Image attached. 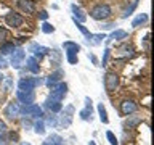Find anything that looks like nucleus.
Segmentation results:
<instances>
[{"mask_svg":"<svg viewBox=\"0 0 154 145\" xmlns=\"http://www.w3.org/2000/svg\"><path fill=\"white\" fill-rule=\"evenodd\" d=\"M90 16L96 19V21H104V19H108L111 16V7L109 5H103V3L96 5V7L91 8Z\"/></svg>","mask_w":154,"mask_h":145,"instance_id":"1","label":"nucleus"},{"mask_svg":"<svg viewBox=\"0 0 154 145\" xmlns=\"http://www.w3.org/2000/svg\"><path fill=\"white\" fill-rule=\"evenodd\" d=\"M63 48L66 50L67 61H69L71 65H75V63L79 61L77 53L80 52V45H79V44H75V42H64V44H63Z\"/></svg>","mask_w":154,"mask_h":145,"instance_id":"2","label":"nucleus"},{"mask_svg":"<svg viewBox=\"0 0 154 145\" xmlns=\"http://www.w3.org/2000/svg\"><path fill=\"white\" fill-rule=\"evenodd\" d=\"M19 113L24 114V116H32V118L38 119L43 116V110L35 103H29V105H24L23 108H19Z\"/></svg>","mask_w":154,"mask_h":145,"instance_id":"3","label":"nucleus"},{"mask_svg":"<svg viewBox=\"0 0 154 145\" xmlns=\"http://www.w3.org/2000/svg\"><path fill=\"white\" fill-rule=\"evenodd\" d=\"M51 92H50V97H53V98L56 100H63L67 94V84H64V82H58V84H55L53 87H50Z\"/></svg>","mask_w":154,"mask_h":145,"instance_id":"4","label":"nucleus"},{"mask_svg":"<svg viewBox=\"0 0 154 145\" xmlns=\"http://www.w3.org/2000/svg\"><path fill=\"white\" fill-rule=\"evenodd\" d=\"M40 84H42V81L37 79V77H26V79H21L18 82V87H19V90H34Z\"/></svg>","mask_w":154,"mask_h":145,"instance_id":"5","label":"nucleus"},{"mask_svg":"<svg viewBox=\"0 0 154 145\" xmlns=\"http://www.w3.org/2000/svg\"><path fill=\"white\" fill-rule=\"evenodd\" d=\"M119 85V76L116 72H106L104 76V87L108 92H114Z\"/></svg>","mask_w":154,"mask_h":145,"instance_id":"6","label":"nucleus"},{"mask_svg":"<svg viewBox=\"0 0 154 145\" xmlns=\"http://www.w3.org/2000/svg\"><path fill=\"white\" fill-rule=\"evenodd\" d=\"M72 114H74V106L72 105H67L64 111H61V116L60 119H58V123H60L61 126H64V127H67V126H71L72 123Z\"/></svg>","mask_w":154,"mask_h":145,"instance_id":"7","label":"nucleus"},{"mask_svg":"<svg viewBox=\"0 0 154 145\" xmlns=\"http://www.w3.org/2000/svg\"><path fill=\"white\" fill-rule=\"evenodd\" d=\"M5 23L11 27H19L21 24L24 23V18L21 16L19 13H14V11H10L5 14Z\"/></svg>","mask_w":154,"mask_h":145,"instance_id":"8","label":"nucleus"},{"mask_svg":"<svg viewBox=\"0 0 154 145\" xmlns=\"http://www.w3.org/2000/svg\"><path fill=\"white\" fill-rule=\"evenodd\" d=\"M16 97L18 100L24 105H29V103H34V98H35V94L34 90H18L16 92Z\"/></svg>","mask_w":154,"mask_h":145,"instance_id":"9","label":"nucleus"},{"mask_svg":"<svg viewBox=\"0 0 154 145\" xmlns=\"http://www.w3.org/2000/svg\"><path fill=\"white\" fill-rule=\"evenodd\" d=\"M24 58H26V53H24V50H14L11 53V61H10V65H13V68H21Z\"/></svg>","mask_w":154,"mask_h":145,"instance_id":"10","label":"nucleus"},{"mask_svg":"<svg viewBox=\"0 0 154 145\" xmlns=\"http://www.w3.org/2000/svg\"><path fill=\"white\" fill-rule=\"evenodd\" d=\"M137 110H138V105L135 103L133 100H124L122 103H120V111H122L125 116H128V114L135 113Z\"/></svg>","mask_w":154,"mask_h":145,"instance_id":"11","label":"nucleus"},{"mask_svg":"<svg viewBox=\"0 0 154 145\" xmlns=\"http://www.w3.org/2000/svg\"><path fill=\"white\" fill-rule=\"evenodd\" d=\"M45 108H48L51 113H60V111L63 110V105H61L60 100L53 98V97H48V98L45 100Z\"/></svg>","mask_w":154,"mask_h":145,"instance_id":"12","label":"nucleus"},{"mask_svg":"<svg viewBox=\"0 0 154 145\" xmlns=\"http://www.w3.org/2000/svg\"><path fill=\"white\" fill-rule=\"evenodd\" d=\"M91 114H93V108H91V100L87 97L85 98V108L79 113V116L84 121H91Z\"/></svg>","mask_w":154,"mask_h":145,"instance_id":"13","label":"nucleus"},{"mask_svg":"<svg viewBox=\"0 0 154 145\" xmlns=\"http://www.w3.org/2000/svg\"><path fill=\"white\" fill-rule=\"evenodd\" d=\"M5 116L10 119L16 118V116H19V103H16V102H11V103L7 105V108H5Z\"/></svg>","mask_w":154,"mask_h":145,"instance_id":"14","label":"nucleus"},{"mask_svg":"<svg viewBox=\"0 0 154 145\" xmlns=\"http://www.w3.org/2000/svg\"><path fill=\"white\" fill-rule=\"evenodd\" d=\"M18 7L24 13H35V3H34V0H18Z\"/></svg>","mask_w":154,"mask_h":145,"instance_id":"15","label":"nucleus"},{"mask_svg":"<svg viewBox=\"0 0 154 145\" xmlns=\"http://www.w3.org/2000/svg\"><path fill=\"white\" fill-rule=\"evenodd\" d=\"M27 50L29 52H32V53H35V55L38 56V58H42L45 53H48L50 50H48L47 47H43V45H38V44H35V42H32L31 45L27 47Z\"/></svg>","mask_w":154,"mask_h":145,"instance_id":"16","label":"nucleus"},{"mask_svg":"<svg viewBox=\"0 0 154 145\" xmlns=\"http://www.w3.org/2000/svg\"><path fill=\"white\" fill-rule=\"evenodd\" d=\"M61 77H63V71L61 69H58L56 72H53V74H50L47 77V81H45V84L48 85V87H53L56 84V82H60L61 81Z\"/></svg>","mask_w":154,"mask_h":145,"instance_id":"17","label":"nucleus"},{"mask_svg":"<svg viewBox=\"0 0 154 145\" xmlns=\"http://www.w3.org/2000/svg\"><path fill=\"white\" fill-rule=\"evenodd\" d=\"M64 143V140H63L61 135H58V134H51L50 137H47V140L43 142L42 145H63Z\"/></svg>","mask_w":154,"mask_h":145,"instance_id":"18","label":"nucleus"},{"mask_svg":"<svg viewBox=\"0 0 154 145\" xmlns=\"http://www.w3.org/2000/svg\"><path fill=\"white\" fill-rule=\"evenodd\" d=\"M71 10H72V13H74V18H75L79 23H84L85 19H87L85 13L82 11V8H80V7H77V5H71Z\"/></svg>","mask_w":154,"mask_h":145,"instance_id":"19","label":"nucleus"},{"mask_svg":"<svg viewBox=\"0 0 154 145\" xmlns=\"http://www.w3.org/2000/svg\"><path fill=\"white\" fill-rule=\"evenodd\" d=\"M14 50H16V47H14L13 42H5V44H2V47H0V52H2L3 55H11Z\"/></svg>","mask_w":154,"mask_h":145,"instance_id":"20","label":"nucleus"},{"mask_svg":"<svg viewBox=\"0 0 154 145\" xmlns=\"http://www.w3.org/2000/svg\"><path fill=\"white\" fill-rule=\"evenodd\" d=\"M72 21H74V24L77 26V29H79V31H80V32H82V34H84V36L87 37V40L90 42V39H91V32H90L88 29H87V27H85V26H84V24H82V23H79V21H77L75 18H72Z\"/></svg>","mask_w":154,"mask_h":145,"instance_id":"21","label":"nucleus"},{"mask_svg":"<svg viewBox=\"0 0 154 145\" xmlns=\"http://www.w3.org/2000/svg\"><path fill=\"white\" fill-rule=\"evenodd\" d=\"M26 63H27V69L31 71V72H34V74H37L38 72V65H37V60L34 56H29L27 60H26Z\"/></svg>","mask_w":154,"mask_h":145,"instance_id":"22","label":"nucleus"},{"mask_svg":"<svg viewBox=\"0 0 154 145\" xmlns=\"http://www.w3.org/2000/svg\"><path fill=\"white\" fill-rule=\"evenodd\" d=\"M148 21V14L146 13H140L137 18L132 21V27H138V26H141V24H144Z\"/></svg>","mask_w":154,"mask_h":145,"instance_id":"23","label":"nucleus"},{"mask_svg":"<svg viewBox=\"0 0 154 145\" xmlns=\"http://www.w3.org/2000/svg\"><path fill=\"white\" fill-rule=\"evenodd\" d=\"M34 132L35 134H38V135H43L45 134V123L38 118L37 121H35V124H34Z\"/></svg>","mask_w":154,"mask_h":145,"instance_id":"24","label":"nucleus"},{"mask_svg":"<svg viewBox=\"0 0 154 145\" xmlns=\"http://www.w3.org/2000/svg\"><path fill=\"white\" fill-rule=\"evenodd\" d=\"M98 113H100L101 123H103V124H108V123H109V118H108V113H106V108H104V105H103V103H100V105H98Z\"/></svg>","mask_w":154,"mask_h":145,"instance_id":"25","label":"nucleus"},{"mask_svg":"<svg viewBox=\"0 0 154 145\" xmlns=\"http://www.w3.org/2000/svg\"><path fill=\"white\" fill-rule=\"evenodd\" d=\"M125 37H127V32L122 31V29H117L109 36V40H120V39H125Z\"/></svg>","mask_w":154,"mask_h":145,"instance_id":"26","label":"nucleus"},{"mask_svg":"<svg viewBox=\"0 0 154 145\" xmlns=\"http://www.w3.org/2000/svg\"><path fill=\"white\" fill-rule=\"evenodd\" d=\"M137 7H138V0H133V2H132V5H130V7H128L127 10H125V13H124V18H128L130 14H132V13L135 11V8H137Z\"/></svg>","mask_w":154,"mask_h":145,"instance_id":"27","label":"nucleus"},{"mask_svg":"<svg viewBox=\"0 0 154 145\" xmlns=\"http://www.w3.org/2000/svg\"><path fill=\"white\" fill-rule=\"evenodd\" d=\"M106 139L109 140V143L111 145H119V140H117V137H116V135L111 132V130H108V132H106Z\"/></svg>","mask_w":154,"mask_h":145,"instance_id":"28","label":"nucleus"},{"mask_svg":"<svg viewBox=\"0 0 154 145\" xmlns=\"http://www.w3.org/2000/svg\"><path fill=\"white\" fill-rule=\"evenodd\" d=\"M138 123H141V118H132V119H127V121H125V126H128V127L132 129V127H135Z\"/></svg>","mask_w":154,"mask_h":145,"instance_id":"29","label":"nucleus"},{"mask_svg":"<svg viewBox=\"0 0 154 145\" xmlns=\"http://www.w3.org/2000/svg\"><path fill=\"white\" fill-rule=\"evenodd\" d=\"M42 32L51 34V32H55V27H53L50 23H43V24H42Z\"/></svg>","mask_w":154,"mask_h":145,"instance_id":"30","label":"nucleus"},{"mask_svg":"<svg viewBox=\"0 0 154 145\" xmlns=\"http://www.w3.org/2000/svg\"><path fill=\"white\" fill-rule=\"evenodd\" d=\"M108 58H109V48H106V50H104V56H103V66L108 65Z\"/></svg>","mask_w":154,"mask_h":145,"instance_id":"31","label":"nucleus"},{"mask_svg":"<svg viewBox=\"0 0 154 145\" xmlns=\"http://www.w3.org/2000/svg\"><path fill=\"white\" fill-rule=\"evenodd\" d=\"M7 29H5V27H2V26H0V40H3V39H7Z\"/></svg>","mask_w":154,"mask_h":145,"instance_id":"32","label":"nucleus"},{"mask_svg":"<svg viewBox=\"0 0 154 145\" xmlns=\"http://www.w3.org/2000/svg\"><path fill=\"white\" fill-rule=\"evenodd\" d=\"M5 132H7V124H5L3 121L0 119V135H3Z\"/></svg>","mask_w":154,"mask_h":145,"instance_id":"33","label":"nucleus"},{"mask_svg":"<svg viewBox=\"0 0 154 145\" xmlns=\"http://www.w3.org/2000/svg\"><path fill=\"white\" fill-rule=\"evenodd\" d=\"M5 68H8V63H7V60H5V58L0 56V69H5Z\"/></svg>","mask_w":154,"mask_h":145,"instance_id":"34","label":"nucleus"},{"mask_svg":"<svg viewBox=\"0 0 154 145\" xmlns=\"http://www.w3.org/2000/svg\"><path fill=\"white\" fill-rule=\"evenodd\" d=\"M47 123L50 124V126H56V124H58V121H56V118H55V116H50V118H48V121H47Z\"/></svg>","mask_w":154,"mask_h":145,"instance_id":"35","label":"nucleus"},{"mask_svg":"<svg viewBox=\"0 0 154 145\" xmlns=\"http://www.w3.org/2000/svg\"><path fill=\"white\" fill-rule=\"evenodd\" d=\"M38 18H40V19H47V18H48V13H47V11H40Z\"/></svg>","mask_w":154,"mask_h":145,"instance_id":"36","label":"nucleus"},{"mask_svg":"<svg viewBox=\"0 0 154 145\" xmlns=\"http://www.w3.org/2000/svg\"><path fill=\"white\" fill-rule=\"evenodd\" d=\"M88 58H90V60L95 63V65H98V60H96V56H95V55H91V53H90V55H88ZM98 66H100V65H98Z\"/></svg>","mask_w":154,"mask_h":145,"instance_id":"37","label":"nucleus"},{"mask_svg":"<svg viewBox=\"0 0 154 145\" xmlns=\"http://www.w3.org/2000/svg\"><path fill=\"white\" fill-rule=\"evenodd\" d=\"M116 26V24H104V26H101V27H104V29H112Z\"/></svg>","mask_w":154,"mask_h":145,"instance_id":"38","label":"nucleus"},{"mask_svg":"<svg viewBox=\"0 0 154 145\" xmlns=\"http://www.w3.org/2000/svg\"><path fill=\"white\" fill-rule=\"evenodd\" d=\"M10 85H11V79H7V89H5V90H10Z\"/></svg>","mask_w":154,"mask_h":145,"instance_id":"39","label":"nucleus"},{"mask_svg":"<svg viewBox=\"0 0 154 145\" xmlns=\"http://www.w3.org/2000/svg\"><path fill=\"white\" fill-rule=\"evenodd\" d=\"M0 145H5V139L2 137V135H0Z\"/></svg>","mask_w":154,"mask_h":145,"instance_id":"40","label":"nucleus"},{"mask_svg":"<svg viewBox=\"0 0 154 145\" xmlns=\"http://www.w3.org/2000/svg\"><path fill=\"white\" fill-rule=\"evenodd\" d=\"M19 145H31V143H29V142H21Z\"/></svg>","mask_w":154,"mask_h":145,"instance_id":"41","label":"nucleus"},{"mask_svg":"<svg viewBox=\"0 0 154 145\" xmlns=\"http://www.w3.org/2000/svg\"><path fill=\"white\" fill-rule=\"evenodd\" d=\"M88 145H96V143L93 142V140H90V142H88Z\"/></svg>","mask_w":154,"mask_h":145,"instance_id":"42","label":"nucleus"},{"mask_svg":"<svg viewBox=\"0 0 154 145\" xmlns=\"http://www.w3.org/2000/svg\"><path fill=\"white\" fill-rule=\"evenodd\" d=\"M2 81H3V76H2V74H0V82H2Z\"/></svg>","mask_w":154,"mask_h":145,"instance_id":"43","label":"nucleus"}]
</instances>
